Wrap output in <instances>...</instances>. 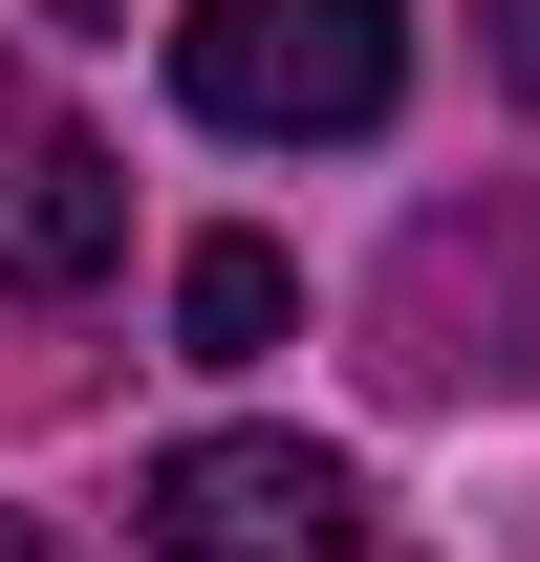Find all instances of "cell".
Returning <instances> with one entry per match:
<instances>
[{
  "instance_id": "6da1fadb",
  "label": "cell",
  "mask_w": 540,
  "mask_h": 562,
  "mask_svg": "<svg viewBox=\"0 0 540 562\" xmlns=\"http://www.w3.org/2000/svg\"><path fill=\"white\" fill-rule=\"evenodd\" d=\"M173 109L260 151H368L410 109V22L390 0H195L173 22Z\"/></svg>"
},
{
  "instance_id": "7a4b0ae2",
  "label": "cell",
  "mask_w": 540,
  "mask_h": 562,
  "mask_svg": "<svg viewBox=\"0 0 540 562\" xmlns=\"http://www.w3.org/2000/svg\"><path fill=\"white\" fill-rule=\"evenodd\" d=\"M368 368H390L410 412H454V390H540V195L410 216L390 303H368Z\"/></svg>"
},
{
  "instance_id": "3957f363",
  "label": "cell",
  "mask_w": 540,
  "mask_h": 562,
  "mask_svg": "<svg viewBox=\"0 0 540 562\" xmlns=\"http://www.w3.org/2000/svg\"><path fill=\"white\" fill-rule=\"evenodd\" d=\"M131 519H151V562H368V476L303 432H173Z\"/></svg>"
},
{
  "instance_id": "277c9868",
  "label": "cell",
  "mask_w": 540,
  "mask_h": 562,
  "mask_svg": "<svg viewBox=\"0 0 540 562\" xmlns=\"http://www.w3.org/2000/svg\"><path fill=\"white\" fill-rule=\"evenodd\" d=\"M109 260H131V173L22 109V131H0V303H87Z\"/></svg>"
},
{
  "instance_id": "5b68a950",
  "label": "cell",
  "mask_w": 540,
  "mask_h": 562,
  "mask_svg": "<svg viewBox=\"0 0 540 562\" xmlns=\"http://www.w3.org/2000/svg\"><path fill=\"white\" fill-rule=\"evenodd\" d=\"M281 325H303V260H281V238H195V260H173V347L195 368H260Z\"/></svg>"
},
{
  "instance_id": "8992f818",
  "label": "cell",
  "mask_w": 540,
  "mask_h": 562,
  "mask_svg": "<svg viewBox=\"0 0 540 562\" xmlns=\"http://www.w3.org/2000/svg\"><path fill=\"white\" fill-rule=\"evenodd\" d=\"M497 66H519V109H540V0H497Z\"/></svg>"
},
{
  "instance_id": "52a82bcc",
  "label": "cell",
  "mask_w": 540,
  "mask_h": 562,
  "mask_svg": "<svg viewBox=\"0 0 540 562\" xmlns=\"http://www.w3.org/2000/svg\"><path fill=\"white\" fill-rule=\"evenodd\" d=\"M0 562H44V541H22V497H0Z\"/></svg>"
}]
</instances>
